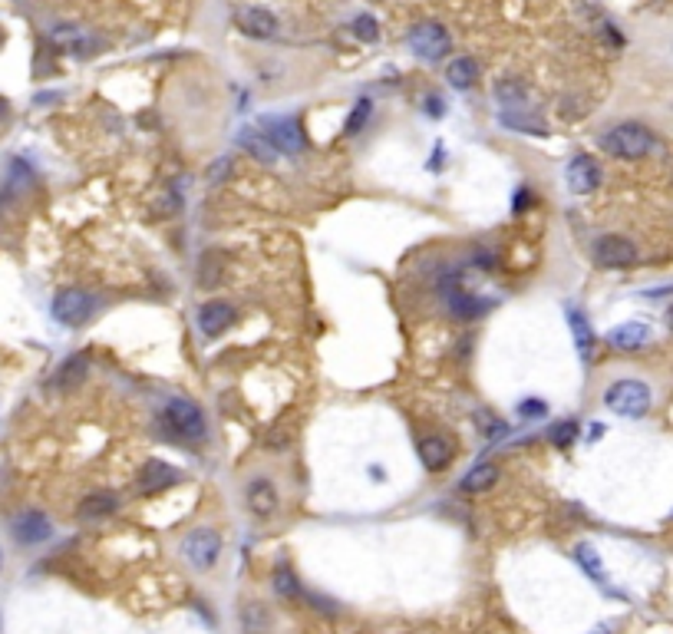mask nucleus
Instances as JSON below:
<instances>
[{
	"mask_svg": "<svg viewBox=\"0 0 673 634\" xmlns=\"http://www.w3.org/2000/svg\"><path fill=\"white\" fill-rule=\"evenodd\" d=\"M601 149L614 159H644L653 153V132L641 122H620L601 136Z\"/></svg>",
	"mask_w": 673,
	"mask_h": 634,
	"instance_id": "f257e3e1",
	"label": "nucleus"
},
{
	"mask_svg": "<svg viewBox=\"0 0 673 634\" xmlns=\"http://www.w3.org/2000/svg\"><path fill=\"white\" fill-rule=\"evenodd\" d=\"M604 404H608L611 413L627 416V420H641V416L651 413L653 394L644 380H630L627 377V380L611 383L608 394H604Z\"/></svg>",
	"mask_w": 673,
	"mask_h": 634,
	"instance_id": "f03ea898",
	"label": "nucleus"
},
{
	"mask_svg": "<svg viewBox=\"0 0 673 634\" xmlns=\"http://www.w3.org/2000/svg\"><path fill=\"white\" fill-rule=\"evenodd\" d=\"M162 423L172 430L175 437L188 439V443H195V439L205 437V413H202V406L192 404L188 396H172V400L165 404Z\"/></svg>",
	"mask_w": 673,
	"mask_h": 634,
	"instance_id": "7ed1b4c3",
	"label": "nucleus"
},
{
	"mask_svg": "<svg viewBox=\"0 0 673 634\" xmlns=\"http://www.w3.org/2000/svg\"><path fill=\"white\" fill-rule=\"evenodd\" d=\"M96 311V297L83 288H63L54 297V317L66 328H83Z\"/></svg>",
	"mask_w": 673,
	"mask_h": 634,
	"instance_id": "20e7f679",
	"label": "nucleus"
},
{
	"mask_svg": "<svg viewBox=\"0 0 673 634\" xmlns=\"http://www.w3.org/2000/svg\"><path fill=\"white\" fill-rule=\"evenodd\" d=\"M182 552L185 562L195 571L215 569L218 555H221V536H218L215 529H192L182 542Z\"/></svg>",
	"mask_w": 673,
	"mask_h": 634,
	"instance_id": "39448f33",
	"label": "nucleus"
},
{
	"mask_svg": "<svg viewBox=\"0 0 673 634\" xmlns=\"http://www.w3.org/2000/svg\"><path fill=\"white\" fill-rule=\"evenodd\" d=\"M591 258H594L597 268H634L641 252L624 235H601L594 241V248H591Z\"/></svg>",
	"mask_w": 673,
	"mask_h": 634,
	"instance_id": "423d86ee",
	"label": "nucleus"
},
{
	"mask_svg": "<svg viewBox=\"0 0 673 634\" xmlns=\"http://www.w3.org/2000/svg\"><path fill=\"white\" fill-rule=\"evenodd\" d=\"M50 44H54L60 54H70V56H96L99 46H103L96 33H89L87 27H79V23H56L54 30H50Z\"/></svg>",
	"mask_w": 673,
	"mask_h": 634,
	"instance_id": "0eeeda50",
	"label": "nucleus"
},
{
	"mask_svg": "<svg viewBox=\"0 0 673 634\" xmlns=\"http://www.w3.org/2000/svg\"><path fill=\"white\" fill-rule=\"evenodd\" d=\"M449 46H453V40H449L445 27H439V23H416L413 30H410V50L420 60H426V63L443 60L449 54Z\"/></svg>",
	"mask_w": 673,
	"mask_h": 634,
	"instance_id": "6e6552de",
	"label": "nucleus"
},
{
	"mask_svg": "<svg viewBox=\"0 0 673 634\" xmlns=\"http://www.w3.org/2000/svg\"><path fill=\"white\" fill-rule=\"evenodd\" d=\"M261 129H264V136L274 143L278 153H301L307 146L301 122L291 120V116H287V120H284V116H268V120H261Z\"/></svg>",
	"mask_w": 673,
	"mask_h": 634,
	"instance_id": "1a4fd4ad",
	"label": "nucleus"
},
{
	"mask_svg": "<svg viewBox=\"0 0 673 634\" xmlns=\"http://www.w3.org/2000/svg\"><path fill=\"white\" fill-rule=\"evenodd\" d=\"M235 23H238V30L245 33V37H251V40H274L278 30H281L278 17H274L271 11H264V7H238V11H235Z\"/></svg>",
	"mask_w": 673,
	"mask_h": 634,
	"instance_id": "9d476101",
	"label": "nucleus"
},
{
	"mask_svg": "<svg viewBox=\"0 0 673 634\" xmlns=\"http://www.w3.org/2000/svg\"><path fill=\"white\" fill-rule=\"evenodd\" d=\"M565 182L575 196H587V192H594L601 186V165L585 153L571 155L565 165Z\"/></svg>",
	"mask_w": 673,
	"mask_h": 634,
	"instance_id": "9b49d317",
	"label": "nucleus"
},
{
	"mask_svg": "<svg viewBox=\"0 0 673 634\" xmlns=\"http://www.w3.org/2000/svg\"><path fill=\"white\" fill-rule=\"evenodd\" d=\"M54 536V522L50 515L40 513V509H23L17 519H13V538L21 546H40L46 538Z\"/></svg>",
	"mask_w": 673,
	"mask_h": 634,
	"instance_id": "f8f14e48",
	"label": "nucleus"
},
{
	"mask_svg": "<svg viewBox=\"0 0 673 634\" xmlns=\"http://www.w3.org/2000/svg\"><path fill=\"white\" fill-rule=\"evenodd\" d=\"M179 480H182V472L175 470V466H169V463L162 460H149L139 470V476H136V489H139L142 496H155V492L175 486Z\"/></svg>",
	"mask_w": 673,
	"mask_h": 634,
	"instance_id": "ddd939ff",
	"label": "nucleus"
},
{
	"mask_svg": "<svg viewBox=\"0 0 673 634\" xmlns=\"http://www.w3.org/2000/svg\"><path fill=\"white\" fill-rule=\"evenodd\" d=\"M235 321V307L228 301H205L198 307V328L205 338H221Z\"/></svg>",
	"mask_w": 673,
	"mask_h": 634,
	"instance_id": "4468645a",
	"label": "nucleus"
},
{
	"mask_svg": "<svg viewBox=\"0 0 673 634\" xmlns=\"http://www.w3.org/2000/svg\"><path fill=\"white\" fill-rule=\"evenodd\" d=\"M445 307H449V314L456 317V321H478L492 304L486 297H476V295H469V291H462V288H449V291H445Z\"/></svg>",
	"mask_w": 673,
	"mask_h": 634,
	"instance_id": "2eb2a0df",
	"label": "nucleus"
},
{
	"mask_svg": "<svg viewBox=\"0 0 673 634\" xmlns=\"http://www.w3.org/2000/svg\"><path fill=\"white\" fill-rule=\"evenodd\" d=\"M608 344L614 350H627V354H634V350H641L651 344V328L647 324H641V321H627V324H618V328L608 330Z\"/></svg>",
	"mask_w": 673,
	"mask_h": 634,
	"instance_id": "dca6fc26",
	"label": "nucleus"
},
{
	"mask_svg": "<svg viewBox=\"0 0 673 634\" xmlns=\"http://www.w3.org/2000/svg\"><path fill=\"white\" fill-rule=\"evenodd\" d=\"M245 503H248V513L258 515V519H268V515L278 509V492L268 480H251L245 486Z\"/></svg>",
	"mask_w": 673,
	"mask_h": 634,
	"instance_id": "f3484780",
	"label": "nucleus"
},
{
	"mask_svg": "<svg viewBox=\"0 0 673 634\" xmlns=\"http://www.w3.org/2000/svg\"><path fill=\"white\" fill-rule=\"evenodd\" d=\"M420 460H423V466L429 472H439V470H445L449 463H453V443L449 439H443V437H426V439H420Z\"/></svg>",
	"mask_w": 673,
	"mask_h": 634,
	"instance_id": "a211bd4d",
	"label": "nucleus"
},
{
	"mask_svg": "<svg viewBox=\"0 0 673 634\" xmlns=\"http://www.w3.org/2000/svg\"><path fill=\"white\" fill-rule=\"evenodd\" d=\"M116 509H120V499H116L112 492H89L87 499L79 503L77 515L83 522H103V519H109Z\"/></svg>",
	"mask_w": 673,
	"mask_h": 634,
	"instance_id": "6ab92c4d",
	"label": "nucleus"
},
{
	"mask_svg": "<svg viewBox=\"0 0 673 634\" xmlns=\"http://www.w3.org/2000/svg\"><path fill=\"white\" fill-rule=\"evenodd\" d=\"M89 371V361L87 354H73V357H66L63 363H60V371L54 373V390H73L77 383H83V377H87Z\"/></svg>",
	"mask_w": 673,
	"mask_h": 634,
	"instance_id": "aec40b11",
	"label": "nucleus"
},
{
	"mask_svg": "<svg viewBox=\"0 0 673 634\" xmlns=\"http://www.w3.org/2000/svg\"><path fill=\"white\" fill-rule=\"evenodd\" d=\"M495 482H499V466H495V463H478V466H472V470L462 476L459 489L469 492V496H478V492H489Z\"/></svg>",
	"mask_w": 673,
	"mask_h": 634,
	"instance_id": "412c9836",
	"label": "nucleus"
},
{
	"mask_svg": "<svg viewBox=\"0 0 673 634\" xmlns=\"http://www.w3.org/2000/svg\"><path fill=\"white\" fill-rule=\"evenodd\" d=\"M238 146L241 149H248L254 159H261V163H278V149H274V143L264 136V132H254V129H241L238 132Z\"/></svg>",
	"mask_w": 673,
	"mask_h": 634,
	"instance_id": "4be33fe9",
	"label": "nucleus"
},
{
	"mask_svg": "<svg viewBox=\"0 0 673 634\" xmlns=\"http://www.w3.org/2000/svg\"><path fill=\"white\" fill-rule=\"evenodd\" d=\"M241 631L245 634H268L271 631V612L261 602L241 605Z\"/></svg>",
	"mask_w": 673,
	"mask_h": 634,
	"instance_id": "5701e85b",
	"label": "nucleus"
},
{
	"mask_svg": "<svg viewBox=\"0 0 673 634\" xmlns=\"http://www.w3.org/2000/svg\"><path fill=\"white\" fill-rule=\"evenodd\" d=\"M445 79H449V87H453V89H469V87H476V79H478V63H476V60H469V56H456L453 63L445 66Z\"/></svg>",
	"mask_w": 673,
	"mask_h": 634,
	"instance_id": "b1692460",
	"label": "nucleus"
},
{
	"mask_svg": "<svg viewBox=\"0 0 673 634\" xmlns=\"http://www.w3.org/2000/svg\"><path fill=\"white\" fill-rule=\"evenodd\" d=\"M568 324H571V334H575V344H577V354H581V361H591V354H594V330H591V324H587V317L581 314V311H571L568 314Z\"/></svg>",
	"mask_w": 673,
	"mask_h": 634,
	"instance_id": "393cba45",
	"label": "nucleus"
},
{
	"mask_svg": "<svg viewBox=\"0 0 673 634\" xmlns=\"http://www.w3.org/2000/svg\"><path fill=\"white\" fill-rule=\"evenodd\" d=\"M274 591H278L281 598H287V602H294V598H304L301 581L294 579V571L287 569V565H278V569H274Z\"/></svg>",
	"mask_w": 673,
	"mask_h": 634,
	"instance_id": "a878e982",
	"label": "nucleus"
},
{
	"mask_svg": "<svg viewBox=\"0 0 673 634\" xmlns=\"http://www.w3.org/2000/svg\"><path fill=\"white\" fill-rule=\"evenodd\" d=\"M575 558H577V565H581V569H585L587 575L597 581V585L604 581V565H601V558H597L594 548H591V546H577L575 548Z\"/></svg>",
	"mask_w": 673,
	"mask_h": 634,
	"instance_id": "bb28decb",
	"label": "nucleus"
},
{
	"mask_svg": "<svg viewBox=\"0 0 673 634\" xmlns=\"http://www.w3.org/2000/svg\"><path fill=\"white\" fill-rule=\"evenodd\" d=\"M495 96H499L502 106H515V110L525 106V89H521V83H515V79L499 83V87H495Z\"/></svg>",
	"mask_w": 673,
	"mask_h": 634,
	"instance_id": "cd10ccee",
	"label": "nucleus"
},
{
	"mask_svg": "<svg viewBox=\"0 0 673 634\" xmlns=\"http://www.w3.org/2000/svg\"><path fill=\"white\" fill-rule=\"evenodd\" d=\"M548 439H552V446L558 449H568L571 443L577 439V420H561L558 427H552V433H548Z\"/></svg>",
	"mask_w": 673,
	"mask_h": 634,
	"instance_id": "c85d7f7f",
	"label": "nucleus"
},
{
	"mask_svg": "<svg viewBox=\"0 0 673 634\" xmlns=\"http://www.w3.org/2000/svg\"><path fill=\"white\" fill-rule=\"evenodd\" d=\"M502 122H505L509 129H525V132H532V136H548V129H544L538 120H532V116H511V113H502Z\"/></svg>",
	"mask_w": 673,
	"mask_h": 634,
	"instance_id": "c756f323",
	"label": "nucleus"
},
{
	"mask_svg": "<svg viewBox=\"0 0 673 634\" xmlns=\"http://www.w3.org/2000/svg\"><path fill=\"white\" fill-rule=\"evenodd\" d=\"M476 420H478V430H482V433H486V437H489V439L505 437V433H509V427L502 423L499 416L486 413V410H478V413H476Z\"/></svg>",
	"mask_w": 673,
	"mask_h": 634,
	"instance_id": "7c9ffc66",
	"label": "nucleus"
},
{
	"mask_svg": "<svg viewBox=\"0 0 673 634\" xmlns=\"http://www.w3.org/2000/svg\"><path fill=\"white\" fill-rule=\"evenodd\" d=\"M370 110H373V103H370V99H360L357 106H353V113H350V120H347V126H344V132H347V136L360 132V126L370 120Z\"/></svg>",
	"mask_w": 673,
	"mask_h": 634,
	"instance_id": "2f4dec72",
	"label": "nucleus"
},
{
	"mask_svg": "<svg viewBox=\"0 0 673 634\" xmlns=\"http://www.w3.org/2000/svg\"><path fill=\"white\" fill-rule=\"evenodd\" d=\"M353 33H357L360 40H367V44H373V40L380 37V30H377V21H373V17H357V21H353Z\"/></svg>",
	"mask_w": 673,
	"mask_h": 634,
	"instance_id": "473e14b6",
	"label": "nucleus"
},
{
	"mask_svg": "<svg viewBox=\"0 0 673 634\" xmlns=\"http://www.w3.org/2000/svg\"><path fill=\"white\" fill-rule=\"evenodd\" d=\"M202 264H208V274H198V281H202V285H215L218 271H221V264H215V254H205Z\"/></svg>",
	"mask_w": 673,
	"mask_h": 634,
	"instance_id": "72a5a7b5",
	"label": "nucleus"
},
{
	"mask_svg": "<svg viewBox=\"0 0 673 634\" xmlns=\"http://www.w3.org/2000/svg\"><path fill=\"white\" fill-rule=\"evenodd\" d=\"M228 172H231V159H228V155H221V159H218V163L212 165V172H208V179H212V182H221V179H225Z\"/></svg>",
	"mask_w": 673,
	"mask_h": 634,
	"instance_id": "f704fd0d",
	"label": "nucleus"
},
{
	"mask_svg": "<svg viewBox=\"0 0 673 634\" xmlns=\"http://www.w3.org/2000/svg\"><path fill=\"white\" fill-rule=\"evenodd\" d=\"M519 413L521 416H538V413H544V404H542V400H528V404L519 406Z\"/></svg>",
	"mask_w": 673,
	"mask_h": 634,
	"instance_id": "c9c22d12",
	"label": "nucleus"
},
{
	"mask_svg": "<svg viewBox=\"0 0 673 634\" xmlns=\"http://www.w3.org/2000/svg\"><path fill=\"white\" fill-rule=\"evenodd\" d=\"M426 113H429V116H443V113H445V103H443L439 96H429V106H426Z\"/></svg>",
	"mask_w": 673,
	"mask_h": 634,
	"instance_id": "e433bc0d",
	"label": "nucleus"
},
{
	"mask_svg": "<svg viewBox=\"0 0 673 634\" xmlns=\"http://www.w3.org/2000/svg\"><path fill=\"white\" fill-rule=\"evenodd\" d=\"M667 328H670V330H673V304H670V307H667Z\"/></svg>",
	"mask_w": 673,
	"mask_h": 634,
	"instance_id": "4c0bfd02",
	"label": "nucleus"
},
{
	"mask_svg": "<svg viewBox=\"0 0 673 634\" xmlns=\"http://www.w3.org/2000/svg\"><path fill=\"white\" fill-rule=\"evenodd\" d=\"M591 634H608V628H597V631H591Z\"/></svg>",
	"mask_w": 673,
	"mask_h": 634,
	"instance_id": "58836bf2",
	"label": "nucleus"
},
{
	"mask_svg": "<svg viewBox=\"0 0 673 634\" xmlns=\"http://www.w3.org/2000/svg\"><path fill=\"white\" fill-rule=\"evenodd\" d=\"M0 565H4V555H0Z\"/></svg>",
	"mask_w": 673,
	"mask_h": 634,
	"instance_id": "ea45409f",
	"label": "nucleus"
},
{
	"mask_svg": "<svg viewBox=\"0 0 673 634\" xmlns=\"http://www.w3.org/2000/svg\"><path fill=\"white\" fill-rule=\"evenodd\" d=\"M670 519H673V513H670Z\"/></svg>",
	"mask_w": 673,
	"mask_h": 634,
	"instance_id": "a19ab883",
	"label": "nucleus"
}]
</instances>
